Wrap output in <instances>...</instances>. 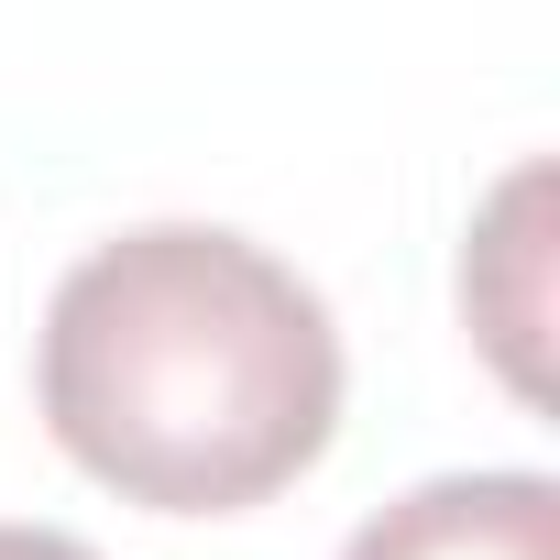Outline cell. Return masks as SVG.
<instances>
[{
	"label": "cell",
	"instance_id": "obj_2",
	"mask_svg": "<svg viewBox=\"0 0 560 560\" xmlns=\"http://www.w3.org/2000/svg\"><path fill=\"white\" fill-rule=\"evenodd\" d=\"M341 560H560V483L549 472H440L352 527Z\"/></svg>",
	"mask_w": 560,
	"mask_h": 560
},
{
	"label": "cell",
	"instance_id": "obj_1",
	"mask_svg": "<svg viewBox=\"0 0 560 560\" xmlns=\"http://www.w3.org/2000/svg\"><path fill=\"white\" fill-rule=\"evenodd\" d=\"M56 451L154 516H242L341 429V330L298 264L242 231L154 220L100 242L34 352Z\"/></svg>",
	"mask_w": 560,
	"mask_h": 560
},
{
	"label": "cell",
	"instance_id": "obj_3",
	"mask_svg": "<svg viewBox=\"0 0 560 560\" xmlns=\"http://www.w3.org/2000/svg\"><path fill=\"white\" fill-rule=\"evenodd\" d=\"M0 560H100V549L67 527H0Z\"/></svg>",
	"mask_w": 560,
	"mask_h": 560
}]
</instances>
